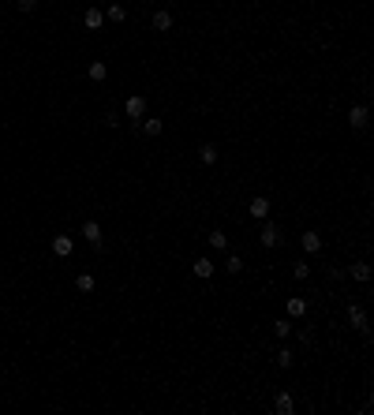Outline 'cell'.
Returning <instances> with one entry per match:
<instances>
[{
	"label": "cell",
	"instance_id": "2",
	"mask_svg": "<svg viewBox=\"0 0 374 415\" xmlns=\"http://www.w3.org/2000/svg\"><path fill=\"white\" fill-rule=\"evenodd\" d=\"M247 214H251L255 221H266V217H270V202H266V198H251V206H247Z\"/></svg>",
	"mask_w": 374,
	"mask_h": 415
},
{
	"label": "cell",
	"instance_id": "7",
	"mask_svg": "<svg viewBox=\"0 0 374 415\" xmlns=\"http://www.w3.org/2000/svg\"><path fill=\"white\" fill-rule=\"evenodd\" d=\"M348 120H352V128H367V105H352Z\"/></svg>",
	"mask_w": 374,
	"mask_h": 415
},
{
	"label": "cell",
	"instance_id": "6",
	"mask_svg": "<svg viewBox=\"0 0 374 415\" xmlns=\"http://www.w3.org/2000/svg\"><path fill=\"white\" fill-rule=\"evenodd\" d=\"M303 251H307V255H318V251H322V236L318 232H303Z\"/></svg>",
	"mask_w": 374,
	"mask_h": 415
},
{
	"label": "cell",
	"instance_id": "17",
	"mask_svg": "<svg viewBox=\"0 0 374 415\" xmlns=\"http://www.w3.org/2000/svg\"><path fill=\"white\" fill-rule=\"evenodd\" d=\"M352 277H356V281H370V266L367 262H356V266H352Z\"/></svg>",
	"mask_w": 374,
	"mask_h": 415
},
{
	"label": "cell",
	"instance_id": "4",
	"mask_svg": "<svg viewBox=\"0 0 374 415\" xmlns=\"http://www.w3.org/2000/svg\"><path fill=\"white\" fill-rule=\"evenodd\" d=\"M258 239H262V247H277V243H281V228H277V225H262V236H258Z\"/></svg>",
	"mask_w": 374,
	"mask_h": 415
},
{
	"label": "cell",
	"instance_id": "20",
	"mask_svg": "<svg viewBox=\"0 0 374 415\" xmlns=\"http://www.w3.org/2000/svg\"><path fill=\"white\" fill-rule=\"evenodd\" d=\"M273 333H277V337H292V322H288V318H281V322H273Z\"/></svg>",
	"mask_w": 374,
	"mask_h": 415
},
{
	"label": "cell",
	"instance_id": "9",
	"mask_svg": "<svg viewBox=\"0 0 374 415\" xmlns=\"http://www.w3.org/2000/svg\"><path fill=\"white\" fill-rule=\"evenodd\" d=\"M71 247H75V243H71L68 236H56V239H53V255H60V258H68Z\"/></svg>",
	"mask_w": 374,
	"mask_h": 415
},
{
	"label": "cell",
	"instance_id": "10",
	"mask_svg": "<svg viewBox=\"0 0 374 415\" xmlns=\"http://www.w3.org/2000/svg\"><path fill=\"white\" fill-rule=\"evenodd\" d=\"M191 269H195V277H202V281H206V277H214V262H210V258H198Z\"/></svg>",
	"mask_w": 374,
	"mask_h": 415
},
{
	"label": "cell",
	"instance_id": "8",
	"mask_svg": "<svg viewBox=\"0 0 374 415\" xmlns=\"http://www.w3.org/2000/svg\"><path fill=\"white\" fill-rule=\"evenodd\" d=\"M82 236L90 239L94 247H101V228H98V221H86V225H82Z\"/></svg>",
	"mask_w": 374,
	"mask_h": 415
},
{
	"label": "cell",
	"instance_id": "21",
	"mask_svg": "<svg viewBox=\"0 0 374 415\" xmlns=\"http://www.w3.org/2000/svg\"><path fill=\"white\" fill-rule=\"evenodd\" d=\"M225 269H228V273H239V269H243V258H239V255H228Z\"/></svg>",
	"mask_w": 374,
	"mask_h": 415
},
{
	"label": "cell",
	"instance_id": "1",
	"mask_svg": "<svg viewBox=\"0 0 374 415\" xmlns=\"http://www.w3.org/2000/svg\"><path fill=\"white\" fill-rule=\"evenodd\" d=\"M348 322H352V329H359L363 337L370 333V325H367V314H363V307H359V303H348Z\"/></svg>",
	"mask_w": 374,
	"mask_h": 415
},
{
	"label": "cell",
	"instance_id": "3",
	"mask_svg": "<svg viewBox=\"0 0 374 415\" xmlns=\"http://www.w3.org/2000/svg\"><path fill=\"white\" fill-rule=\"evenodd\" d=\"M142 112H146V98H142V94H131V98H128V116L139 120Z\"/></svg>",
	"mask_w": 374,
	"mask_h": 415
},
{
	"label": "cell",
	"instance_id": "15",
	"mask_svg": "<svg viewBox=\"0 0 374 415\" xmlns=\"http://www.w3.org/2000/svg\"><path fill=\"white\" fill-rule=\"evenodd\" d=\"M101 19H105V15L98 12V8H90V12H86V19H82V23L90 26V30H98V26H101Z\"/></svg>",
	"mask_w": 374,
	"mask_h": 415
},
{
	"label": "cell",
	"instance_id": "5",
	"mask_svg": "<svg viewBox=\"0 0 374 415\" xmlns=\"http://www.w3.org/2000/svg\"><path fill=\"white\" fill-rule=\"evenodd\" d=\"M273 408H277V415H292V393H277V400H273Z\"/></svg>",
	"mask_w": 374,
	"mask_h": 415
},
{
	"label": "cell",
	"instance_id": "23",
	"mask_svg": "<svg viewBox=\"0 0 374 415\" xmlns=\"http://www.w3.org/2000/svg\"><path fill=\"white\" fill-rule=\"evenodd\" d=\"M217 161V150L214 146H202V165H214Z\"/></svg>",
	"mask_w": 374,
	"mask_h": 415
},
{
	"label": "cell",
	"instance_id": "19",
	"mask_svg": "<svg viewBox=\"0 0 374 415\" xmlns=\"http://www.w3.org/2000/svg\"><path fill=\"white\" fill-rule=\"evenodd\" d=\"M292 277H296V281H307V277H311V266H307V262H296V266H292Z\"/></svg>",
	"mask_w": 374,
	"mask_h": 415
},
{
	"label": "cell",
	"instance_id": "16",
	"mask_svg": "<svg viewBox=\"0 0 374 415\" xmlns=\"http://www.w3.org/2000/svg\"><path fill=\"white\" fill-rule=\"evenodd\" d=\"M105 75H109V67H105L101 60H94V64H90V79H94V82H101Z\"/></svg>",
	"mask_w": 374,
	"mask_h": 415
},
{
	"label": "cell",
	"instance_id": "24",
	"mask_svg": "<svg viewBox=\"0 0 374 415\" xmlns=\"http://www.w3.org/2000/svg\"><path fill=\"white\" fill-rule=\"evenodd\" d=\"M277 366H284V370H288V366H292V352H288V348H284L281 355H277Z\"/></svg>",
	"mask_w": 374,
	"mask_h": 415
},
{
	"label": "cell",
	"instance_id": "12",
	"mask_svg": "<svg viewBox=\"0 0 374 415\" xmlns=\"http://www.w3.org/2000/svg\"><path fill=\"white\" fill-rule=\"evenodd\" d=\"M307 314V299H288V318H303Z\"/></svg>",
	"mask_w": 374,
	"mask_h": 415
},
{
	"label": "cell",
	"instance_id": "22",
	"mask_svg": "<svg viewBox=\"0 0 374 415\" xmlns=\"http://www.w3.org/2000/svg\"><path fill=\"white\" fill-rule=\"evenodd\" d=\"M142 131H146L150 139H157V135H161V120H146V123H142Z\"/></svg>",
	"mask_w": 374,
	"mask_h": 415
},
{
	"label": "cell",
	"instance_id": "13",
	"mask_svg": "<svg viewBox=\"0 0 374 415\" xmlns=\"http://www.w3.org/2000/svg\"><path fill=\"white\" fill-rule=\"evenodd\" d=\"M153 30H172V15L169 12H157V15H153Z\"/></svg>",
	"mask_w": 374,
	"mask_h": 415
},
{
	"label": "cell",
	"instance_id": "14",
	"mask_svg": "<svg viewBox=\"0 0 374 415\" xmlns=\"http://www.w3.org/2000/svg\"><path fill=\"white\" fill-rule=\"evenodd\" d=\"M210 247H217V251H225V247H228V236L221 232V228H214V232H210Z\"/></svg>",
	"mask_w": 374,
	"mask_h": 415
},
{
	"label": "cell",
	"instance_id": "11",
	"mask_svg": "<svg viewBox=\"0 0 374 415\" xmlns=\"http://www.w3.org/2000/svg\"><path fill=\"white\" fill-rule=\"evenodd\" d=\"M105 19H109V23H123V19H128V12H123V4H109Z\"/></svg>",
	"mask_w": 374,
	"mask_h": 415
},
{
	"label": "cell",
	"instance_id": "25",
	"mask_svg": "<svg viewBox=\"0 0 374 415\" xmlns=\"http://www.w3.org/2000/svg\"><path fill=\"white\" fill-rule=\"evenodd\" d=\"M34 4H37V0H19V8H23V12H34Z\"/></svg>",
	"mask_w": 374,
	"mask_h": 415
},
{
	"label": "cell",
	"instance_id": "18",
	"mask_svg": "<svg viewBox=\"0 0 374 415\" xmlns=\"http://www.w3.org/2000/svg\"><path fill=\"white\" fill-rule=\"evenodd\" d=\"M75 288H79V292H94V277L90 273H79V277H75Z\"/></svg>",
	"mask_w": 374,
	"mask_h": 415
}]
</instances>
